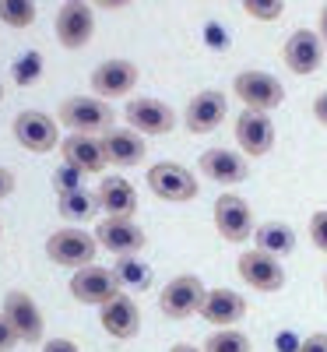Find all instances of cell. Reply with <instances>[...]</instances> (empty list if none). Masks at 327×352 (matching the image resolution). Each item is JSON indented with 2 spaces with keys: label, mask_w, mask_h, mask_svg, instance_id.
Here are the masks:
<instances>
[{
  "label": "cell",
  "mask_w": 327,
  "mask_h": 352,
  "mask_svg": "<svg viewBox=\"0 0 327 352\" xmlns=\"http://www.w3.org/2000/svg\"><path fill=\"white\" fill-rule=\"evenodd\" d=\"M102 148H106L109 166L131 169V166H141V162H144L148 141H144V134H137L134 127H109V131L102 134Z\"/></svg>",
  "instance_id": "22"
},
{
  "label": "cell",
  "mask_w": 327,
  "mask_h": 352,
  "mask_svg": "<svg viewBox=\"0 0 327 352\" xmlns=\"http://www.w3.org/2000/svg\"><path fill=\"white\" fill-rule=\"evenodd\" d=\"M324 39L317 36V28H295V32L285 39L282 46V64L292 71V74H300V78H310L320 71L324 64Z\"/></svg>",
  "instance_id": "15"
},
{
  "label": "cell",
  "mask_w": 327,
  "mask_h": 352,
  "mask_svg": "<svg viewBox=\"0 0 327 352\" xmlns=\"http://www.w3.org/2000/svg\"><path fill=\"white\" fill-rule=\"evenodd\" d=\"M232 96L243 102V109H257V113H271L285 102V88L271 71H240L232 78Z\"/></svg>",
  "instance_id": "6"
},
{
  "label": "cell",
  "mask_w": 327,
  "mask_h": 352,
  "mask_svg": "<svg viewBox=\"0 0 327 352\" xmlns=\"http://www.w3.org/2000/svg\"><path fill=\"white\" fill-rule=\"evenodd\" d=\"M253 21H278L285 14V0H240Z\"/></svg>",
  "instance_id": "30"
},
{
  "label": "cell",
  "mask_w": 327,
  "mask_h": 352,
  "mask_svg": "<svg viewBox=\"0 0 327 352\" xmlns=\"http://www.w3.org/2000/svg\"><path fill=\"white\" fill-rule=\"evenodd\" d=\"M324 292H327V272H324Z\"/></svg>",
  "instance_id": "42"
},
{
  "label": "cell",
  "mask_w": 327,
  "mask_h": 352,
  "mask_svg": "<svg viewBox=\"0 0 327 352\" xmlns=\"http://www.w3.org/2000/svg\"><path fill=\"white\" fill-rule=\"evenodd\" d=\"M310 243L320 254H327V208H317L310 215Z\"/></svg>",
  "instance_id": "31"
},
{
  "label": "cell",
  "mask_w": 327,
  "mask_h": 352,
  "mask_svg": "<svg viewBox=\"0 0 327 352\" xmlns=\"http://www.w3.org/2000/svg\"><path fill=\"white\" fill-rule=\"evenodd\" d=\"M204 352H253L250 335H243L240 328H215L201 345Z\"/></svg>",
  "instance_id": "27"
},
{
  "label": "cell",
  "mask_w": 327,
  "mask_h": 352,
  "mask_svg": "<svg viewBox=\"0 0 327 352\" xmlns=\"http://www.w3.org/2000/svg\"><path fill=\"white\" fill-rule=\"evenodd\" d=\"M81 180H84V173H78V169H74V166H67V162H64V169H60V173H53V187H56V194L74 190V187H84Z\"/></svg>",
  "instance_id": "32"
},
{
  "label": "cell",
  "mask_w": 327,
  "mask_h": 352,
  "mask_svg": "<svg viewBox=\"0 0 327 352\" xmlns=\"http://www.w3.org/2000/svg\"><path fill=\"white\" fill-rule=\"evenodd\" d=\"M11 134L21 148L32 152V155H49V152L60 148V141H64L56 116H49L43 109H21L11 124Z\"/></svg>",
  "instance_id": "3"
},
{
  "label": "cell",
  "mask_w": 327,
  "mask_h": 352,
  "mask_svg": "<svg viewBox=\"0 0 327 352\" xmlns=\"http://www.w3.org/2000/svg\"><path fill=\"white\" fill-rule=\"evenodd\" d=\"M39 349H43V352H81L78 342H71V338H46Z\"/></svg>",
  "instance_id": "35"
},
{
  "label": "cell",
  "mask_w": 327,
  "mask_h": 352,
  "mask_svg": "<svg viewBox=\"0 0 327 352\" xmlns=\"http://www.w3.org/2000/svg\"><path fill=\"white\" fill-rule=\"evenodd\" d=\"M60 159L84 176H106V169H109L99 134H67L60 141Z\"/></svg>",
  "instance_id": "19"
},
{
  "label": "cell",
  "mask_w": 327,
  "mask_h": 352,
  "mask_svg": "<svg viewBox=\"0 0 327 352\" xmlns=\"http://www.w3.org/2000/svg\"><path fill=\"white\" fill-rule=\"evenodd\" d=\"M310 113H313V120H317L320 127H327V88H324V92H317V99H313Z\"/></svg>",
  "instance_id": "36"
},
{
  "label": "cell",
  "mask_w": 327,
  "mask_h": 352,
  "mask_svg": "<svg viewBox=\"0 0 327 352\" xmlns=\"http://www.w3.org/2000/svg\"><path fill=\"white\" fill-rule=\"evenodd\" d=\"M253 243H257V250L285 261L289 254H295V243H300V236H295V229H292L289 222H260L257 232H253Z\"/></svg>",
  "instance_id": "24"
},
{
  "label": "cell",
  "mask_w": 327,
  "mask_h": 352,
  "mask_svg": "<svg viewBox=\"0 0 327 352\" xmlns=\"http://www.w3.org/2000/svg\"><path fill=\"white\" fill-rule=\"evenodd\" d=\"M95 194H99V208L106 215H113V219H134L137 215V204H141L137 201V187L127 180V176H120V173L102 176Z\"/></svg>",
  "instance_id": "23"
},
{
  "label": "cell",
  "mask_w": 327,
  "mask_h": 352,
  "mask_svg": "<svg viewBox=\"0 0 327 352\" xmlns=\"http://www.w3.org/2000/svg\"><path fill=\"white\" fill-rule=\"evenodd\" d=\"M197 169L204 180H212L218 187H240L250 180V159L240 148H207L197 159Z\"/></svg>",
  "instance_id": "14"
},
{
  "label": "cell",
  "mask_w": 327,
  "mask_h": 352,
  "mask_svg": "<svg viewBox=\"0 0 327 352\" xmlns=\"http://www.w3.org/2000/svg\"><path fill=\"white\" fill-rule=\"evenodd\" d=\"M39 18V8L36 0H0V21H4L8 28H32Z\"/></svg>",
  "instance_id": "28"
},
{
  "label": "cell",
  "mask_w": 327,
  "mask_h": 352,
  "mask_svg": "<svg viewBox=\"0 0 327 352\" xmlns=\"http://www.w3.org/2000/svg\"><path fill=\"white\" fill-rule=\"evenodd\" d=\"M204 292H207V285H204L197 275L183 272V275H176V278H169V282L162 285V292H159V310H162L169 320H187V317L201 314Z\"/></svg>",
  "instance_id": "11"
},
{
  "label": "cell",
  "mask_w": 327,
  "mask_h": 352,
  "mask_svg": "<svg viewBox=\"0 0 327 352\" xmlns=\"http://www.w3.org/2000/svg\"><path fill=\"white\" fill-rule=\"evenodd\" d=\"M317 36H320L324 46H327V4L320 8V18H317Z\"/></svg>",
  "instance_id": "39"
},
{
  "label": "cell",
  "mask_w": 327,
  "mask_h": 352,
  "mask_svg": "<svg viewBox=\"0 0 327 352\" xmlns=\"http://www.w3.org/2000/svg\"><path fill=\"white\" fill-rule=\"evenodd\" d=\"M232 134H236V144L247 159H264L267 152L275 148V120L271 113H257V109H243L232 124Z\"/></svg>",
  "instance_id": "13"
},
{
  "label": "cell",
  "mask_w": 327,
  "mask_h": 352,
  "mask_svg": "<svg viewBox=\"0 0 327 352\" xmlns=\"http://www.w3.org/2000/svg\"><path fill=\"white\" fill-rule=\"evenodd\" d=\"M43 53H36V50H28V53H21L18 60L11 64V78H14V85H21V88H28V85H36L39 78H43Z\"/></svg>",
  "instance_id": "29"
},
{
  "label": "cell",
  "mask_w": 327,
  "mask_h": 352,
  "mask_svg": "<svg viewBox=\"0 0 327 352\" xmlns=\"http://www.w3.org/2000/svg\"><path fill=\"white\" fill-rule=\"evenodd\" d=\"M225 113H229V99L218 88H201L197 96H190L187 109H183V127L190 134H212L225 124Z\"/></svg>",
  "instance_id": "17"
},
{
  "label": "cell",
  "mask_w": 327,
  "mask_h": 352,
  "mask_svg": "<svg viewBox=\"0 0 327 352\" xmlns=\"http://www.w3.org/2000/svg\"><path fill=\"white\" fill-rule=\"evenodd\" d=\"M295 352H327V331H313V335L300 338V349Z\"/></svg>",
  "instance_id": "33"
},
{
  "label": "cell",
  "mask_w": 327,
  "mask_h": 352,
  "mask_svg": "<svg viewBox=\"0 0 327 352\" xmlns=\"http://www.w3.org/2000/svg\"><path fill=\"white\" fill-rule=\"evenodd\" d=\"M53 32L64 50H84L95 36V8L88 0H64V8L56 11Z\"/></svg>",
  "instance_id": "9"
},
{
  "label": "cell",
  "mask_w": 327,
  "mask_h": 352,
  "mask_svg": "<svg viewBox=\"0 0 327 352\" xmlns=\"http://www.w3.org/2000/svg\"><path fill=\"white\" fill-rule=\"evenodd\" d=\"M56 212H60L64 222H92L102 212L99 208V194L84 190V187L64 190V194H56Z\"/></svg>",
  "instance_id": "25"
},
{
  "label": "cell",
  "mask_w": 327,
  "mask_h": 352,
  "mask_svg": "<svg viewBox=\"0 0 327 352\" xmlns=\"http://www.w3.org/2000/svg\"><path fill=\"white\" fill-rule=\"evenodd\" d=\"M131 4L134 0H92V8H99V11H124Z\"/></svg>",
  "instance_id": "38"
},
{
  "label": "cell",
  "mask_w": 327,
  "mask_h": 352,
  "mask_svg": "<svg viewBox=\"0 0 327 352\" xmlns=\"http://www.w3.org/2000/svg\"><path fill=\"white\" fill-rule=\"evenodd\" d=\"M95 240L102 250L116 254V257H127V254H141L148 247V236L144 229L134 222V219H113L106 215L99 226H95Z\"/></svg>",
  "instance_id": "20"
},
{
  "label": "cell",
  "mask_w": 327,
  "mask_h": 352,
  "mask_svg": "<svg viewBox=\"0 0 327 352\" xmlns=\"http://www.w3.org/2000/svg\"><path fill=\"white\" fill-rule=\"evenodd\" d=\"M113 272H116V278H120V282H124L127 289H134V292H144V289H152V282H155V272H152V264H148V261H141L137 254L116 257Z\"/></svg>",
  "instance_id": "26"
},
{
  "label": "cell",
  "mask_w": 327,
  "mask_h": 352,
  "mask_svg": "<svg viewBox=\"0 0 327 352\" xmlns=\"http://www.w3.org/2000/svg\"><path fill=\"white\" fill-rule=\"evenodd\" d=\"M46 257L49 264H56V268H88V264H95L99 257V240H95V232H84L78 226H64V229H56L46 236Z\"/></svg>",
  "instance_id": "2"
},
{
  "label": "cell",
  "mask_w": 327,
  "mask_h": 352,
  "mask_svg": "<svg viewBox=\"0 0 327 352\" xmlns=\"http://www.w3.org/2000/svg\"><path fill=\"white\" fill-rule=\"evenodd\" d=\"M14 187H18V180H14V173H11L8 166H0V201H8V197L14 194Z\"/></svg>",
  "instance_id": "37"
},
{
  "label": "cell",
  "mask_w": 327,
  "mask_h": 352,
  "mask_svg": "<svg viewBox=\"0 0 327 352\" xmlns=\"http://www.w3.org/2000/svg\"><path fill=\"white\" fill-rule=\"evenodd\" d=\"M67 289H71V296H74L78 303H84V307H102V303H109V300L116 296V292H124V282L116 278V272L106 268V264H88V268L71 272Z\"/></svg>",
  "instance_id": "10"
},
{
  "label": "cell",
  "mask_w": 327,
  "mask_h": 352,
  "mask_svg": "<svg viewBox=\"0 0 327 352\" xmlns=\"http://www.w3.org/2000/svg\"><path fill=\"white\" fill-rule=\"evenodd\" d=\"M0 314L8 317L11 331L18 335L21 345H43L46 342V317L36 303L32 292L25 289H11L4 296V307H0Z\"/></svg>",
  "instance_id": "5"
},
{
  "label": "cell",
  "mask_w": 327,
  "mask_h": 352,
  "mask_svg": "<svg viewBox=\"0 0 327 352\" xmlns=\"http://www.w3.org/2000/svg\"><path fill=\"white\" fill-rule=\"evenodd\" d=\"M197 317L207 320L212 328H236L247 317V296H243V292H236V289H225V285L207 289Z\"/></svg>",
  "instance_id": "21"
},
{
  "label": "cell",
  "mask_w": 327,
  "mask_h": 352,
  "mask_svg": "<svg viewBox=\"0 0 327 352\" xmlns=\"http://www.w3.org/2000/svg\"><path fill=\"white\" fill-rule=\"evenodd\" d=\"M169 352H204V349H201V345H194V342H176Z\"/></svg>",
  "instance_id": "40"
},
{
  "label": "cell",
  "mask_w": 327,
  "mask_h": 352,
  "mask_svg": "<svg viewBox=\"0 0 327 352\" xmlns=\"http://www.w3.org/2000/svg\"><path fill=\"white\" fill-rule=\"evenodd\" d=\"M148 190H152L159 201H169V204H187L197 197V176L183 166V162H155L148 169Z\"/></svg>",
  "instance_id": "8"
},
{
  "label": "cell",
  "mask_w": 327,
  "mask_h": 352,
  "mask_svg": "<svg viewBox=\"0 0 327 352\" xmlns=\"http://www.w3.org/2000/svg\"><path fill=\"white\" fill-rule=\"evenodd\" d=\"M0 240H4V226H0Z\"/></svg>",
  "instance_id": "43"
},
{
  "label": "cell",
  "mask_w": 327,
  "mask_h": 352,
  "mask_svg": "<svg viewBox=\"0 0 327 352\" xmlns=\"http://www.w3.org/2000/svg\"><path fill=\"white\" fill-rule=\"evenodd\" d=\"M212 222H215V232L225 240V243H236L243 247L247 240H253L257 232V222H253V208L247 204V197L225 190L222 197H215V208H212Z\"/></svg>",
  "instance_id": "4"
},
{
  "label": "cell",
  "mask_w": 327,
  "mask_h": 352,
  "mask_svg": "<svg viewBox=\"0 0 327 352\" xmlns=\"http://www.w3.org/2000/svg\"><path fill=\"white\" fill-rule=\"evenodd\" d=\"M21 342H18V335L11 331V324H8V317L0 314V352H14Z\"/></svg>",
  "instance_id": "34"
},
{
  "label": "cell",
  "mask_w": 327,
  "mask_h": 352,
  "mask_svg": "<svg viewBox=\"0 0 327 352\" xmlns=\"http://www.w3.org/2000/svg\"><path fill=\"white\" fill-rule=\"evenodd\" d=\"M99 324L109 338L116 342H131L141 331V307L131 292H116L109 303L99 307Z\"/></svg>",
  "instance_id": "18"
},
{
  "label": "cell",
  "mask_w": 327,
  "mask_h": 352,
  "mask_svg": "<svg viewBox=\"0 0 327 352\" xmlns=\"http://www.w3.org/2000/svg\"><path fill=\"white\" fill-rule=\"evenodd\" d=\"M236 272H240V278L253 289V292H282L289 275L282 268V261L264 254V250H247L236 257Z\"/></svg>",
  "instance_id": "16"
},
{
  "label": "cell",
  "mask_w": 327,
  "mask_h": 352,
  "mask_svg": "<svg viewBox=\"0 0 327 352\" xmlns=\"http://www.w3.org/2000/svg\"><path fill=\"white\" fill-rule=\"evenodd\" d=\"M141 81V67L134 60H124V56H109V60L95 64L92 74H88V85H92V96L113 102V99H127Z\"/></svg>",
  "instance_id": "7"
},
{
  "label": "cell",
  "mask_w": 327,
  "mask_h": 352,
  "mask_svg": "<svg viewBox=\"0 0 327 352\" xmlns=\"http://www.w3.org/2000/svg\"><path fill=\"white\" fill-rule=\"evenodd\" d=\"M0 102H4V81H0Z\"/></svg>",
  "instance_id": "41"
},
{
  "label": "cell",
  "mask_w": 327,
  "mask_h": 352,
  "mask_svg": "<svg viewBox=\"0 0 327 352\" xmlns=\"http://www.w3.org/2000/svg\"><path fill=\"white\" fill-rule=\"evenodd\" d=\"M56 124L67 127L71 134H106L109 127H116V113L113 102L99 99V96H67L56 106Z\"/></svg>",
  "instance_id": "1"
},
{
  "label": "cell",
  "mask_w": 327,
  "mask_h": 352,
  "mask_svg": "<svg viewBox=\"0 0 327 352\" xmlns=\"http://www.w3.org/2000/svg\"><path fill=\"white\" fill-rule=\"evenodd\" d=\"M124 120L144 138H162V134H172L176 127V109L155 96H137L124 106Z\"/></svg>",
  "instance_id": "12"
}]
</instances>
